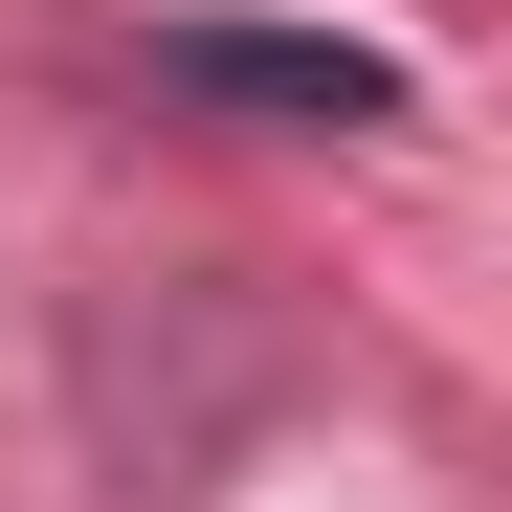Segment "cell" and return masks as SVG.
<instances>
[{"label":"cell","mask_w":512,"mask_h":512,"mask_svg":"<svg viewBox=\"0 0 512 512\" xmlns=\"http://www.w3.org/2000/svg\"><path fill=\"white\" fill-rule=\"evenodd\" d=\"M156 90L268 112V134H357V112H401V90H379V45H290V23H179V45H156Z\"/></svg>","instance_id":"1"}]
</instances>
